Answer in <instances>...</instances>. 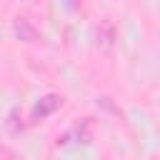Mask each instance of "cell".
<instances>
[{"mask_svg":"<svg viewBox=\"0 0 160 160\" xmlns=\"http://www.w3.org/2000/svg\"><path fill=\"white\" fill-rule=\"evenodd\" d=\"M12 32H15V38L22 40V42H38V40H40V32H38V28L32 25V20L20 18V15L12 20Z\"/></svg>","mask_w":160,"mask_h":160,"instance_id":"6da1fadb","label":"cell"},{"mask_svg":"<svg viewBox=\"0 0 160 160\" xmlns=\"http://www.w3.org/2000/svg\"><path fill=\"white\" fill-rule=\"evenodd\" d=\"M115 38H118V30H115V22L112 20H102L98 25V48L102 52H110L112 45H115Z\"/></svg>","mask_w":160,"mask_h":160,"instance_id":"7a4b0ae2","label":"cell"},{"mask_svg":"<svg viewBox=\"0 0 160 160\" xmlns=\"http://www.w3.org/2000/svg\"><path fill=\"white\" fill-rule=\"evenodd\" d=\"M60 105H62V98L55 95V92H48V95H42V98L35 102L32 112H35V118H48V115H52Z\"/></svg>","mask_w":160,"mask_h":160,"instance_id":"3957f363","label":"cell"},{"mask_svg":"<svg viewBox=\"0 0 160 160\" xmlns=\"http://www.w3.org/2000/svg\"><path fill=\"white\" fill-rule=\"evenodd\" d=\"M0 160H20V158H18V152H15L10 145L0 142Z\"/></svg>","mask_w":160,"mask_h":160,"instance_id":"277c9868","label":"cell"}]
</instances>
